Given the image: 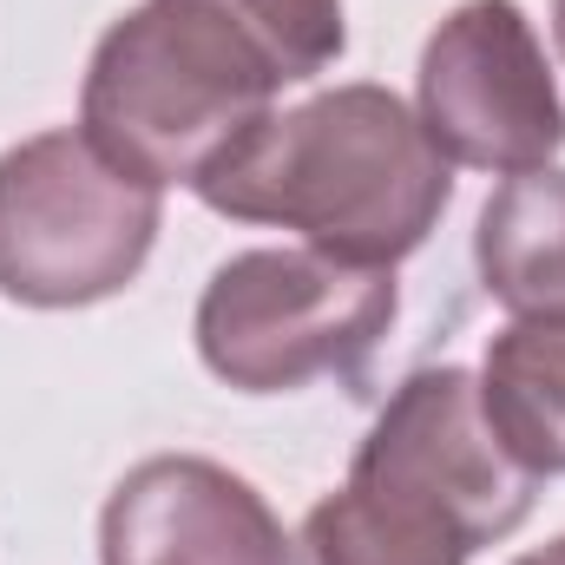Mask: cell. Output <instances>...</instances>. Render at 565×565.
<instances>
[{"mask_svg":"<svg viewBox=\"0 0 565 565\" xmlns=\"http://www.w3.org/2000/svg\"><path fill=\"white\" fill-rule=\"evenodd\" d=\"M191 191L217 217L282 224L309 250L395 270L440 224L454 164L408 99L355 79L257 119Z\"/></svg>","mask_w":565,"mask_h":565,"instance_id":"cell-1","label":"cell"},{"mask_svg":"<svg viewBox=\"0 0 565 565\" xmlns=\"http://www.w3.org/2000/svg\"><path fill=\"white\" fill-rule=\"evenodd\" d=\"M289 73L231 0H139L93 46L79 132L145 184H198L257 119L277 113Z\"/></svg>","mask_w":565,"mask_h":565,"instance_id":"cell-2","label":"cell"},{"mask_svg":"<svg viewBox=\"0 0 565 565\" xmlns=\"http://www.w3.org/2000/svg\"><path fill=\"white\" fill-rule=\"evenodd\" d=\"M164 191L113 164L79 126L0 151V296L26 309H86L145 270Z\"/></svg>","mask_w":565,"mask_h":565,"instance_id":"cell-3","label":"cell"},{"mask_svg":"<svg viewBox=\"0 0 565 565\" xmlns=\"http://www.w3.org/2000/svg\"><path fill=\"white\" fill-rule=\"evenodd\" d=\"M402 309L395 270L329 250H237L198 296V355L237 395L355 375Z\"/></svg>","mask_w":565,"mask_h":565,"instance_id":"cell-4","label":"cell"},{"mask_svg":"<svg viewBox=\"0 0 565 565\" xmlns=\"http://www.w3.org/2000/svg\"><path fill=\"white\" fill-rule=\"evenodd\" d=\"M415 119L447 164L493 178H520L559 158L565 99L520 0H460L427 33Z\"/></svg>","mask_w":565,"mask_h":565,"instance_id":"cell-5","label":"cell"},{"mask_svg":"<svg viewBox=\"0 0 565 565\" xmlns=\"http://www.w3.org/2000/svg\"><path fill=\"white\" fill-rule=\"evenodd\" d=\"M349 473L422 493L427 507H440L467 533L473 553L507 540L540 500V473H526L507 454V440L493 434L487 408H480V375L454 369V362L415 369L388 395V408L362 434Z\"/></svg>","mask_w":565,"mask_h":565,"instance_id":"cell-6","label":"cell"},{"mask_svg":"<svg viewBox=\"0 0 565 565\" xmlns=\"http://www.w3.org/2000/svg\"><path fill=\"white\" fill-rule=\"evenodd\" d=\"M99 565H296V540L244 473L151 454L99 513Z\"/></svg>","mask_w":565,"mask_h":565,"instance_id":"cell-7","label":"cell"},{"mask_svg":"<svg viewBox=\"0 0 565 565\" xmlns=\"http://www.w3.org/2000/svg\"><path fill=\"white\" fill-rule=\"evenodd\" d=\"M467 533L422 493L349 473L329 500L309 507L296 533V565H467Z\"/></svg>","mask_w":565,"mask_h":565,"instance_id":"cell-8","label":"cell"},{"mask_svg":"<svg viewBox=\"0 0 565 565\" xmlns=\"http://www.w3.org/2000/svg\"><path fill=\"white\" fill-rule=\"evenodd\" d=\"M473 264L500 309L565 316V171L540 164L507 178L473 231Z\"/></svg>","mask_w":565,"mask_h":565,"instance_id":"cell-9","label":"cell"},{"mask_svg":"<svg viewBox=\"0 0 565 565\" xmlns=\"http://www.w3.org/2000/svg\"><path fill=\"white\" fill-rule=\"evenodd\" d=\"M480 408L526 473H565V316H513L487 342Z\"/></svg>","mask_w":565,"mask_h":565,"instance_id":"cell-10","label":"cell"},{"mask_svg":"<svg viewBox=\"0 0 565 565\" xmlns=\"http://www.w3.org/2000/svg\"><path fill=\"white\" fill-rule=\"evenodd\" d=\"M513 565H565V540H553V546H540V553H520Z\"/></svg>","mask_w":565,"mask_h":565,"instance_id":"cell-11","label":"cell"},{"mask_svg":"<svg viewBox=\"0 0 565 565\" xmlns=\"http://www.w3.org/2000/svg\"><path fill=\"white\" fill-rule=\"evenodd\" d=\"M553 40H559V53H565V0H553Z\"/></svg>","mask_w":565,"mask_h":565,"instance_id":"cell-12","label":"cell"}]
</instances>
